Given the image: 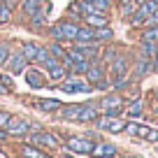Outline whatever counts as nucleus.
<instances>
[{
  "label": "nucleus",
  "mask_w": 158,
  "mask_h": 158,
  "mask_svg": "<svg viewBox=\"0 0 158 158\" xmlns=\"http://www.w3.org/2000/svg\"><path fill=\"white\" fill-rule=\"evenodd\" d=\"M133 70H135V77L144 79L147 74H151V72H153V60H151V58H147V56H139L137 63H133Z\"/></svg>",
  "instance_id": "nucleus-17"
},
{
  "label": "nucleus",
  "mask_w": 158,
  "mask_h": 158,
  "mask_svg": "<svg viewBox=\"0 0 158 158\" xmlns=\"http://www.w3.org/2000/svg\"><path fill=\"white\" fill-rule=\"evenodd\" d=\"M156 142H158V139H156Z\"/></svg>",
  "instance_id": "nucleus-42"
},
{
  "label": "nucleus",
  "mask_w": 158,
  "mask_h": 158,
  "mask_svg": "<svg viewBox=\"0 0 158 158\" xmlns=\"http://www.w3.org/2000/svg\"><path fill=\"white\" fill-rule=\"evenodd\" d=\"M26 68H28V60L23 58V54H21V51H12L7 63H5V70L10 74H23Z\"/></svg>",
  "instance_id": "nucleus-8"
},
{
  "label": "nucleus",
  "mask_w": 158,
  "mask_h": 158,
  "mask_svg": "<svg viewBox=\"0 0 158 158\" xmlns=\"http://www.w3.org/2000/svg\"><path fill=\"white\" fill-rule=\"evenodd\" d=\"M19 153H21V158H40V156H42V149H40L37 144L26 142V144L19 147Z\"/></svg>",
  "instance_id": "nucleus-22"
},
{
  "label": "nucleus",
  "mask_w": 158,
  "mask_h": 158,
  "mask_svg": "<svg viewBox=\"0 0 158 158\" xmlns=\"http://www.w3.org/2000/svg\"><path fill=\"white\" fill-rule=\"evenodd\" d=\"M81 21L91 28H102V26H109V12H89V14H81Z\"/></svg>",
  "instance_id": "nucleus-13"
},
{
  "label": "nucleus",
  "mask_w": 158,
  "mask_h": 158,
  "mask_svg": "<svg viewBox=\"0 0 158 158\" xmlns=\"http://www.w3.org/2000/svg\"><path fill=\"white\" fill-rule=\"evenodd\" d=\"M10 54H12V44L10 42H0V68H5Z\"/></svg>",
  "instance_id": "nucleus-32"
},
{
  "label": "nucleus",
  "mask_w": 158,
  "mask_h": 158,
  "mask_svg": "<svg viewBox=\"0 0 158 158\" xmlns=\"http://www.w3.org/2000/svg\"><path fill=\"white\" fill-rule=\"evenodd\" d=\"M139 51H142V56H147V58H156V54H158V42H139Z\"/></svg>",
  "instance_id": "nucleus-27"
},
{
  "label": "nucleus",
  "mask_w": 158,
  "mask_h": 158,
  "mask_svg": "<svg viewBox=\"0 0 158 158\" xmlns=\"http://www.w3.org/2000/svg\"><path fill=\"white\" fill-rule=\"evenodd\" d=\"M139 42H158V26H144Z\"/></svg>",
  "instance_id": "nucleus-26"
},
{
  "label": "nucleus",
  "mask_w": 158,
  "mask_h": 158,
  "mask_svg": "<svg viewBox=\"0 0 158 158\" xmlns=\"http://www.w3.org/2000/svg\"><path fill=\"white\" fill-rule=\"evenodd\" d=\"M60 107H63V102H60V100H54V98H44V100L37 102V109L40 112H47V114H56Z\"/></svg>",
  "instance_id": "nucleus-20"
},
{
  "label": "nucleus",
  "mask_w": 158,
  "mask_h": 158,
  "mask_svg": "<svg viewBox=\"0 0 158 158\" xmlns=\"http://www.w3.org/2000/svg\"><path fill=\"white\" fill-rule=\"evenodd\" d=\"M0 81H2V72H0Z\"/></svg>",
  "instance_id": "nucleus-40"
},
{
  "label": "nucleus",
  "mask_w": 158,
  "mask_h": 158,
  "mask_svg": "<svg viewBox=\"0 0 158 158\" xmlns=\"http://www.w3.org/2000/svg\"><path fill=\"white\" fill-rule=\"evenodd\" d=\"M81 107H84V105H63V107L56 112V118H60V121H77Z\"/></svg>",
  "instance_id": "nucleus-16"
},
{
  "label": "nucleus",
  "mask_w": 158,
  "mask_h": 158,
  "mask_svg": "<svg viewBox=\"0 0 158 158\" xmlns=\"http://www.w3.org/2000/svg\"><path fill=\"white\" fill-rule=\"evenodd\" d=\"M137 10H139V12H142V14L149 19V16H151L153 12H158V2H156V0H144L142 5L137 7Z\"/></svg>",
  "instance_id": "nucleus-29"
},
{
  "label": "nucleus",
  "mask_w": 158,
  "mask_h": 158,
  "mask_svg": "<svg viewBox=\"0 0 158 158\" xmlns=\"http://www.w3.org/2000/svg\"><path fill=\"white\" fill-rule=\"evenodd\" d=\"M21 54H23V58L28 60V63H35V56H37L40 51V44L37 42H21Z\"/></svg>",
  "instance_id": "nucleus-21"
},
{
  "label": "nucleus",
  "mask_w": 158,
  "mask_h": 158,
  "mask_svg": "<svg viewBox=\"0 0 158 158\" xmlns=\"http://www.w3.org/2000/svg\"><path fill=\"white\" fill-rule=\"evenodd\" d=\"M95 12H109L112 10V0H86Z\"/></svg>",
  "instance_id": "nucleus-30"
},
{
  "label": "nucleus",
  "mask_w": 158,
  "mask_h": 158,
  "mask_svg": "<svg viewBox=\"0 0 158 158\" xmlns=\"http://www.w3.org/2000/svg\"><path fill=\"white\" fill-rule=\"evenodd\" d=\"M156 102H158V89H156Z\"/></svg>",
  "instance_id": "nucleus-39"
},
{
  "label": "nucleus",
  "mask_w": 158,
  "mask_h": 158,
  "mask_svg": "<svg viewBox=\"0 0 158 158\" xmlns=\"http://www.w3.org/2000/svg\"><path fill=\"white\" fill-rule=\"evenodd\" d=\"M28 130H30V123L26 121V118L12 116L10 123H7V133H10V137H26Z\"/></svg>",
  "instance_id": "nucleus-10"
},
{
  "label": "nucleus",
  "mask_w": 158,
  "mask_h": 158,
  "mask_svg": "<svg viewBox=\"0 0 158 158\" xmlns=\"http://www.w3.org/2000/svg\"><path fill=\"white\" fill-rule=\"evenodd\" d=\"M153 114H156V118H158V102H156V107H153Z\"/></svg>",
  "instance_id": "nucleus-37"
},
{
  "label": "nucleus",
  "mask_w": 158,
  "mask_h": 158,
  "mask_svg": "<svg viewBox=\"0 0 158 158\" xmlns=\"http://www.w3.org/2000/svg\"><path fill=\"white\" fill-rule=\"evenodd\" d=\"M47 51H49L54 58H63L65 54H68V47H65V42H56V40H51L49 44H47Z\"/></svg>",
  "instance_id": "nucleus-23"
},
{
  "label": "nucleus",
  "mask_w": 158,
  "mask_h": 158,
  "mask_svg": "<svg viewBox=\"0 0 158 158\" xmlns=\"http://www.w3.org/2000/svg\"><path fill=\"white\" fill-rule=\"evenodd\" d=\"M93 158H102V156H118V149L109 142H95L93 144Z\"/></svg>",
  "instance_id": "nucleus-18"
},
{
  "label": "nucleus",
  "mask_w": 158,
  "mask_h": 158,
  "mask_svg": "<svg viewBox=\"0 0 158 158\" xmlns=\"http://www.w3.org/2000/svg\"><path fill=\"white\" fill-rule=\"evenodd\" d=\"M153 72H158V54H156V58H153Z\"/></svg>",
  "instance_id": "nucleus-35"
},
{
  "label": "nucleus",
  "mask_w": 158,
  "mask_h": 158,
  "mask_svg": "<svg viewBox=\"0 0 158 158\" xmlns=\"http://www.w3.org/2000/svg\"><path fill=\"white\" fill-rule=\"evenodd\" d=\"M100 116V109L95 102H89L81 107V112H79V118H77V123H95V118Z\"/></svg>",
  "instance_id": "nucleus-15"
},
{
  "label": "nucleus",
  "mask_w": 158,
  "mask_h": 158,
  "mask_svg": "<svg viewBox=\"0 0 158 158\" xmlns=\"http://www.w3.org/2000/svg\"><path fill=\"white\" fill-rule=\"evenodd\" d=\"M28 28L33 30V33H40V30L49 28V19H47V10H44V7H40L35 14L28 16Z\"/></svg>",
  "instance_id": "nucleus-11"
},
{
  "label": "nucleus",
  "mask_w": 158,
  "mask_h": 158,
  "mask_svg": "<svg viewBox=\"0 0 158 158\" xmlns=\"http://www.w3.org/2000/svg\"><path fill=\"white\" fill-rule=\"evenodd\" d=\"M30 144L47 147V149H58V147H63V139H60L58 135L49 133V130H37L35 135H30Z\"/></svg>",
  "instance_id": "nucleus-7"
},
{
  "label": "nucleus",
  "mask_w": 158,
  "mask_h": 158,
  "mask_svg": "<svg viewBox=\"0 0 158 158\" xmlns=\"http://www.w3.org/2000/svg\"><path fill=\"white\" fill-rule=\"evenodd\" d=\"M60 89H63L65 93H91V91H93V86L89 84V79H86V77L68 72V77L60 81Z\"/></svg>",
  "instance_id": "nucleus-3"
},
{
  "label": "nucleus",
  "mask_w": 158,
  "mask_h": 158,
  "mask_svg": "<svg viewBox=\"0 0 158 158\" xmlns=\"http://www.w3.org/2000/svg\"><path fill=\"white\" fill-rule=\"evenodd\" d=\"M65 149L72 153H91L93 151V139L91 137H77V135H70L63 139Z\"/></svg>",
  "instance_id": "nucleus-6"
},
{
  "label": "nucleus",
  "mask_w": 158,
  "mask_h": 158,
  "mask_svg": "<svg viewBox=\"0 0 158 158\" xmlns=\"http://www.w3.org/2000/svg\"><path fill=\"white\" fill-rule=\"evenodd\" d=\"M156 2H158V0H156Z\"/></svg>",
  "instance_id": "nucleus-41"
},
{
  "label": "nucleus",
  "mask_w": 158,
  "mask_h": 158,
  "mask_svg": "<svg viewBox=\"0 0 158 158\" xmlns=\"http://www.w3.org/2000/svg\"><path fill=\"white\" fill-rule=\"evenodd\" d=\"M107 65H109V72H112L114 79L126 77V74H128V70H130V63H128V58H126V56H114Z\"/></svg>",
  "instance_id": "nucleus-9"
},
{
  "label": "nucleus",
  "mask_w": 158,
  "mask_h": 158,
  "mask_svg": "<svg viewBox=\"0 0 158 158\" xmlns=\"http://www.w3.org/2000/svg\"><path fill=\"white\" fill-rule=\"evenodd\" d=\"M128 126V118H121V114H100L95 118V128L107 133H123Z\"/></svg>",
  "instance_id": "nucleus-2"
},
{
  "label": "nucleus",
  "mask_w": 158,
  "mask_h": 158,
  "mask_svg": "<svg viewBox=\"0 0 158 158\" xmlns=\"http://www.w3.org/2000/svg\"><path fill=\"white\" fill-rule=\"evenodd\" d=\"M84 77L89 79V84L93 86V89H109L107 65H105L100 58H93V60H91V65H89V70H86Z\"/></svg>",
  "instance_id": "nucleus-1"
},
{
  "label": "nucleus",
  "mask_w": 158,
  "mask_h": 158,
  "mask_svg": "<svg viewBox=\"0 0 158 158\" xmlns=\"http://www.w3.org/2000/svg\"><path fill=\"white\" fill-rule=\"evenodd\" d=\"M40 7H44V0H21L19 10H21V14L28 19V16H30V14H35Z\"/></svg>",
  "instance_id": "nucleus-19"
},
{
  "label": "nucleus",
  "mask_w": 158,
  "mask_h": 158,
  "mask_svg": "<svg viewBox=\"0 0 158 158\" xmlns=\"http://www.w3.org/2000/svg\"><path fill=\"white\" fill-rule=\"evenodd\" d=\"M47 72H49V79L51 81H63L65 77H68V68H63V63H58V65H54V68L51 70H47Z\"/></svg>",
  "instance_id": "nucleus-25"
},
{
  "label": "nucleus",
  "mask_w": 158,
  "mask_h": 158,
  "mask_svg": "<svg viewBox=\"0 0 158 158\" xmlns=\"http://www.w3.org/2000/svg\"><path fill=\"white\" fill-rule=\"evenodd\" d=\"M116 158H139V156H133V153H126V156H116Z\"/></svg>",
  "instance_id": "nucleus-36"
},
{
  "label": "nucleus",
  "mask_w": 158,
  "mask_h": 158,
  "mask_svg": "<svg viewBox=\"0 0 158 158\" xmlns=\"http://www.w3.org/2000/svg\"><path fill=\"white\" fill-rule=\"evenodd\" d=\"M123 107H126V100H123V95H118V93H109L98 102L100 114H121Z\"/></svg>",
  "instance_id": "nucleus-4"
},
{
  "label": "nucleus",
  "mask_w": 158,
  "mask_h": 158,
  "mask_svg": "<svg viewBox=\"0 0 158 158\" xmlns=\"http://www.w3.org/2000/svg\"><path fill=\"white\" fill-rule=\"evenodd\" d=\"M123 133H128L130 137L144 139V142H156L158 139V130L151 128V126H144V123H128Z\"/></svg>",
  "instance_id": "nucleus-5"
},
{
  "label": "nucleus",
  "mask_w": 158,
  "mask_h": 158,
  "mask_svg": "<svg viewBox=\"0 0 158 158\" xmlns=\"http://www.w3.org/2000/svg\"><path fill=\"white\" fill-rule=\"evenodd\" d=\"M40 158H54V156H47V153H44V151H42V156H40Z\"/></svg>",
  "instance_id": "nucleus-38"
},
{
  "label": "nucleus",
  "mask_w": 158,
  "mask_h": 158,
  "mask_svg": "<svg viewBox=\"0 0 158 158\" xmlns=\"http://www.w3.org/2000/svg\"><path fill=\"white\" fill-rule=\"evenodd\" d=\"M114 40V30L109 26H102V28H95V42L98 44H105V42H112Z\"/></svg>",
  "instance_id": "nucleus-24"
},
{
  "label": "nucleus",
  "mask_w": 158,
  "mask_h": 158,
  "mask_svg": "<svg viewBox=\"0 0 158 158\" xmlns=\"http://www.w3.org/2000/svg\"><path fill=\"white\" fill-rule=\"evenodd\" d=\"M142 114H144L142 100H139V98H135V100H133V105L128 107V116H130V118H142Z\"/></svg>",
  "instance_id": "nucleus-28"
},
{
  "label": "nucleus",
  "mask_w": 158,
  "mask_h": 158,
  "mask_svg": "<svg viewBox=\"0 0 158 158\" xmlns=\"http://www.w3.org/2000/svg\"><path fill=\"white\" fill-rule=\"evenodd\" d=\"M23 77H26V81H28V86L30 89H44L47 86V74L42 72V68H40V72L35 68H26V72H23Z\"/></svg>",
  "instance_id": "nucleus-12"
},
{
  "label": "nucleus",
  "mask_w": 158,
  "mask_h": 158,
  "mask_svg": "<svg viewBox=\"0 0 158 158\" xmlns=\"http://www.w3.org/2000/svg\"><path fill=\"white\" fill-rule=\"evenodd\" d=\"M7 139H10V133H7V128H0V144L7 142Z\"/></svg>",
  "instance_id": "nucleus-34"
},
{
  "label": "nucleus",
  "mask_w": 158,
  "mask_h": 158,
  "mask_svg": "<svg viewBox=\"0 0 158 158\" xmlns=\"http://www.w3.org/2000/svg\"><path fill=\"white\" fill-rule=\"evenodd\" d=\"M58 26H60V33H63V42H74V40H77V33H79V21L63 19V21H58Z\"/></svg>",
  "instance_id": "nucleus-14"
},
{
  "label": "nucleus",
  "mask_w": 158,
  "mask_h": 158,
  "mask_svg": "<svg viewBox=\"0 0 158 158\" xmlns=\"http://www.w3.org/2000/svg\"><path fill=\"white\" fill-rule=\"evenodd\" d=\"M10 118H12V114H10V112H5V109H0V128H7V123H10Z\"/></svg>",
  "instance_id": "nucleus-33"
},
{
  "label": "nucleus",
  "mask_w": 158,
  "mask_h": 158,
  "mask_svg": "<svg viewBox=\"0 0 158 158\" xmlns=\"http://www.w3.org/2000/svg\"><path fill=\"white\" fill-rule=\"evenodd\" d=\"M12 19H14V10H10V7L0 0V23H10Z\"/></svg>",
  "instance_id": "nucleus-31"
}]
</instances>
